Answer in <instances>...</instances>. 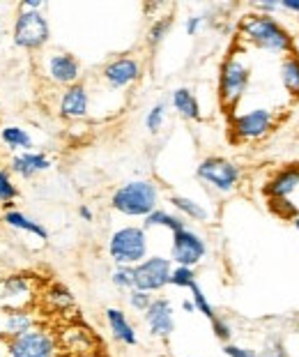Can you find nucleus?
Returning a JSON list of instances; mask_svg holds the SVG:
<instances>
[{
    "instance_id": "nucleus-1",
    "label": "nucleus",
    "mask_w": 299,
    "mask_h": 357,
    "mask_svg": "<svg viewBox=\"0 0 299 357\" xmlns=\"http://www.w3.org/2000/svg\"><path fill=\"white\" fill-rule=\"evenodd\" d=\"M240 35L251 47L267 53H279V56H290L295 53V37L290 30L267 14H247L240 21Z\"/></svg>"
},
{
    "instance_id": "nucleus-2",
    "label": "nucleus",
    "mask_w": 299,
    "mask_h": 357,
    "mask_svg": "<svg viewBox=\"0 0 299 357\" xmlns=\"http://www.w3.org/2000/svg\"><path fill=\"white\" fill-rule=\"evenodd\" d=\"M111 208L125 217L145 219L159 208V187L152 180H129L111 196Z\"/></svg>"
},
{
    "instance_id": "nucleus-3",
    "label": "nucleus",
    "mask_w": 299,
    "mask_h": 357,
    "mask_svg": "<svg viewBox=\"0 0 299 357\" xmlns=\"http://www.w3.org/2000/svg\"><path fill=\"white\" fill-rule=\"evenodd\" d=\"M5 355L7 357H60V341L51 330L33 328L17 337H5Z\"/></svg>"
},
{
    "instance_id": "nucleus-4",
    "label": "nucleus",
    "mask_w": 299,
    "mask_h": 357,
    "mask_svg": "<svg viewBox=\"0 0 299 357\" xmlns=\"http://www.w3.org/2000/svg\"><path fill=\"white\" fill-rule=\"evenodd\" d=\"M109 256L115 265L134 268L148 258V231L143 226H122L109 238Z\"/></svg>"
},
{
    "instance_id": "nucleus-5",
    "label": "nucleus",
    "mask_w": 299,
    "mask_h": 357,
    "mask_svg": "<svg viewBox=\"0 0 299 357\" xmlns=\"http://www.w3.org/2000/svg\"><path fill=\"white\" fill-rule=\"evenodd\" d=\"M251 83V67L242 58L230 56L219 70V102L226 111H233L242 102Z\"/></svg>"
},
{
    "instance_id": "nucleus-6",
    "label": "nucleus",
    "mask_w": 299,
    "mask_h": 357,
    "mask_svg": "<svg viewBox=\"0 0 299 357\" xmlns=\"http://www.w3.org/2000/svg\"><path fill=\"white\" fill-rule=\"evenodd\" d=\"M51 40V26L49 19L42 12H21L14 19L12 28V42L14 47L23 51H40Z\"/></svg>"
},
{
    "instance_id": "nucleus-7",
    "label": "nucleus",
    "mask_w": 299,
    "mask_h": 357,
    "mask_svg": "<svg viewBox=\"0 0 299 357\" xmlns=\"http://www.w3.org/2000/svg\"><path fill=\"white\" fill-rule=\"evenodd\" d=\"M196 178L205 182L207 187L219 194L235 192L242 180V169L235 162L226 157H205L201 164L196 166Z\"/></svg>"
},
{
    "instance_id": "nucleus-8",
    "label": "nucleus",
    "mask_w": 299,
    "mask_h": 357,
    "mask_svg": "<svg viewBox=\"0 0 299 357\" xmlns=\"http://www.w3.org/2000/svg\"><path fill=\"white\" fill-rule=\"evenodd\" d=\"M276 125V116L270 109H251L244 113H233L230 118V132L235 141H260L272 132Z\"/></svg>"
},
{
    "instance_id": "nucleus-9",
    "label": "nucleus",
    "mask_w": 299,
    "mask_h": 357,
    "mask_svg": "<svg viewBox=\"0 0 299 357\" xmlns=\"http://www.w3.org/2000/svg\"><path fill=\"white\" fill-rule=\"evenodd\" d=\"M173 263L166 256H148L145 261L134 265V288L143 293H159L171 281Z\"/></svg>"
},
{
    "instance_id": "nucleus-10",
    "label": "nucleus",
    "mask_w": 299,
    "mask_h": 357,
    "mask_svg": "<svg viewBox=\"0 0 299 357\" xmlns=\"http://www.w3.org/2000/svg\"><path fill=\"white\" fill-rule=\"evenodd\" d=\"M207 256V242L203 235L191 231L189 226L178 233H173L171 242V263L182 265V268H196Z\"/></svg>"
},
{
    "instance_id": "nucleus-11",
    "label": "nucleus",
    "mask_w": 299,
    "mask_h": 357,
    "mask_svg": "<svg viewBox=\"0 0 299 357\" xmlns=\"http://www.w3.org/2000/svg\"><path fill=\"white\" fill-rule=\"evenodd\" d=\"M44 74H46V79L51 83H56V86L69 88V86H74V83H79L81 79V63L72 53H63V51L49 53L44 60Z\"/></svg>"
},
{
    "instance_id": "nucleus-12",
    "label": "nucleus",
    "mask_w": 299,
    "mask_h": 357,
    "mask_svg": "<svg viewBox=\"0 0 299 357\" xmlns=\"http://www.w3.org/2000/svg\"><path fill=\"white\" fill-rule=\"evenodd\" d=\"M35 300L33 281L26 275H12L0 281V305L7 311L28 309Z\"/></svg>"
},
{
    "instance_id": "nucleus-13",
    "label": "nucleus",
    "mask_w": 299,
    "mask_h": 357,
    "mask_svg": "<svg viewBox=\"0 0 299 357\" xmlns=\"http://www.w3.org/2000/svg\"><path fill=\"white\" fill-rule=\"evenodd\" d=\"M141 74H143V65L138 63L136 58L120 56L104 65L102 79L106 81V86L113 90H125L129 86H134V83L141 79Z\"/></svg>"
},
{
    "instance_id": "nucleus-14",
    "label": "nucleus",
    "mask_w": 299,
    "mask_h": 357,
    "mask_svg": "<svg viewBox=\"0 0 299 357\" xmlns=\"http://www.w3.org/2000/svg\"><path fill=\"white\" fill-rule=\"evenodd\" d=\"M143 321L148 325L150 334L155 339L168 341L175 332V316H173V305L168 298H155L152 305L145 309Z\"/></svg>"
},
{
    "instance_id": "nucleus-15",
    "label": "nucleus",
    "mask_w": 299,
    "mask_h": 357,
    "mask_svg": "<svg viewBox=\"0 0 299 357\" xmlns=\"http://www.w3.org/2000/svg\"><path fill=\"white\" fill-rule=\"evenodd\" d=\"M58 113L65 120H83L90 113V93L83 83H74V86L63 88L58 100Z\"/></svg>"
},
{
    "instance_id": "nucleus-16",
    "label": "nucleus",
    "mask_w": 299,
    "mask_h": 357,
    "mask_svg": "<svg viewBox=\"0 0 299 357\" xmlns=\"http://www.w3.org/2000/svg\"><path fill=\"white\" fill-rule=\"evenodd\" d=\"M297 189H299V164H290L286 169L276 171L274 176L267 180L265 194L270 201H288Z\"/></svg>"
},
{
    "instance_id": "nucleus-17",
    "label": "nucleus",
    "mask_w": 299,
    "mask_h": 357,
    "mask_svg": "<svg viewBox=\"0 0 299 357\" xmlns=\"http://www.w3.org/2000/svg\"><path fill=\"white\" fill-rule=\"evenodd\" d=\"M51 169V159L44 153H37V150H28V153H17L10 159V173L12 176H19L23 180H33L40 173Z\"/></svg>"
},
{
    "instance_id": "nucleus-18",
    "label": "nucleus",
    "mask_w": 299,
    "mask_h": 357,
    "mask_svg": "<svg viewBox=\"0 0 299 357\" xmlns=\"http://www.w3.org/2000/svg\"><path fill=\"white\" fill-rule=\"evenodd\" d=\"M106 323H109V330L113 334L115 341L125 346H136L138 344V334L132 321L127 318V314L118 307H109L106 309Z\"/></svg>"
},
{
    "instance_id": "nucleus-19",
    "label": "nucleus",
    "mask_w": 299,
    "mask_h": 357,
    "mask_svg": "<svg viewBox=\"0 0 299 357\" xmlns=\"http://www.w3.org/2000/svg\"><path fill=\"white\" fill-rule=\"evenodd\" d=\"M3 222L14 231L30 233V235H35L37 240H49V231H46V226L37 222L35 217L21 212V210H5L3 212Z\"/></svg>"
},
{
    "instance_id": "nucleus-20",
    "label": "nucleus",
    "mask_w": 299,
    "mask_h": 357,
    "mask_svg": "<svg viewBox=\"0 0 299 357\" xmlns=\"http://www.w3.org/2000/svg\"><path fill=\"white\" fill-rule=\"evenodd\" d=\"M171 104H173V109L178 111V116L184 120H194V123H198V120L203 118L201 104H198L196 95L191 93L189 88H175L171 95Z\"/></svg>"
},
{
    "instance_id": "nucleus-21",
    "label": "nucleus",
    "mask_w": 299,
    "mask_h": 357,
    "mask_svg": "<svg viewBox=\"0 0 299 357\" xmlns=\"http://www.w3.org/2000/svg\"><path fill=\"white\" fill-rule=\"evenodd\" d=\"M92 334L86 328H67L63 334V344H60V351H67L72 357L79 355H90L92 353Z\"/></svg>"
},
{
    "instance_id": "nucleus-22",
    "label": "nucleus",
    "mask_w": 299,
    "mask_h": 357,
    "mask_svg": "<svg viewBox=\"0 0 299 357\" xmlns=\"http://www.w3.org/2000/svg\"><path fill=\"white\" fill-rule=\"evenodd\" d=\"M37 316L30 309H17V311H7L5 321H3V332L5 337H17L28 330L37 328Z\"/></svg>"
},
{
    "instance_id": "nucleus-23",
    "label": "nucleus",
    "mask_w": 299,
    "mask_h": 357,
    "mask_svg": "<svg viewBox=\"0 0 299 357\" xmlns=\"http://www.w3.org/2000/svg\"><path fill=\"white\" fill-rule=\"evenodd\" d=\"M0 143H3L7 150H12L14 155L33 150V136L19 125H5L0 129Z\"/></svg>"
},
{
    "instance_id": "nucleus-24",
    "label": "nucleus",
    "mask_w": 299,
    "mask_h": 357,
    "mask_svg": "<svg viewBox=\"0 0 299 357\" xmlns=\"http://www.w3.org/2000/svg\"><path fill=\"white\" fill-rule=\"evenodd\" d=\"M143 229L145 231L148 229H166L171 233H178L182 229H187V222H184L180 215H173V212L157 208L155 212H150V215L143 219Z\"/></svg>"
},
{
    "instance_id": "nucleus-25",
    "label": "nucleus",
    "mask_w": 299,
    "mask_h": 357,
    "mask_svg": "<svg viewBox=\"0 0 299 357\" xmlns=\"http://www.w3.org/2000/svg\"><path fill=\"white\" fill-rule=\"evenodd\" d=\"M279 74H281V83H283V88H286V93L290 97H299V56L297 53L283 56Z\"/></svg>"
},
{
    "instance_id": "nucleus-26",
    "label": "nucleus",
    "mask_w": 299,
    "mask_h": 357,
    "mask_svg": "<svg viewBox=\"0 0 299 357\" xmlns=\"http://www.w3.org/2000/svg\"><path fill=\"white\" fill-rule=\"evenodd\" d=\"M168 203H171L173 208L178 210V215L182 219H194V222H207V219H210V212H207L198 201L189 199V196L175 194V196L168 199Z\"/></svg>"
},
{
    "instance_id": "nucleus-27",
    "label": "nucleus",
    "mask_w": 299,
    "mask_h": 357,
    "mask_svg": "<svg viewBox=\"0 0 299 357\" xmlns=\"http://www.w3.org/2000/svg\"><path fill=\"white\" fill-rule=\"evenodd\" d=\"M46 302H49L51 309L56 311H67L74 307V295L67 286L63 284H51L49 291H46Z\"/></svg>"
},
{
    "instance_id": "nucleus-28",
    "label": "nucleus",
    "mask_w": 299,
    "mask_h": 357,
    "mask_svg": "<svg viewBox=\"0 0 299 357\" xmlns=\"http://www.w3.org/2000/svg\"><path fill=\"white\" fill-rule=\"evenodd\" d=\"M19 199V187L14 182V176L10 169H0V205L10 208V205Z\"/></svg>"
},
{
    "instance_id": "nucleus-29",
    "label": "nucleus",
    "mask_w": 299,
    "mask_h": 357,
    "mask_svg": "<svg viewBox=\"0 0 299 357\" xmlns=\"http://www.w3.org/2000/svg\"><path fill=\"white\" fill-rule=\"evenodd\" d=\"M171 28H173V17H161V19H157L155 24L150 26V30H148V44H150V47L157 49L159 44L168 37Z\"/></svg>"
},
{
    "instance_id": "nucleus-30",
    "label": "nucleus",
    "mask_w": 299,
    "mask_h": 357,
    "mask_svg": "<svg viewBox=\"0 0 299 357\" xmlns=\"http://www.w3.org/2000/svg\"><path fill=\"white\" fill-rule=\"evenodd\" d=\"M189 291H191V302H194V309L198 311V314H203L207 321H212V318L217 316V311H214L212 302L207 300V295L203 293V288L198 286V281L189 288Z\"/></svg>"
},
{
    "instance_id": "nucleus-31",
    "label": "nucleus",
    "mask_w": 299,
    "mask_h": 357,
    "mask_svg": "<svg viewBox=\"0 0 299 357\" xmlns=\"http://www.w3.org/2000/svg\"><path fill=\"white\" fill-rule=\"evenodd\" d=\"M196 284V270L194 268H182V265H173L171 270V281L168 286H175V288H189Z\"/></svg>"
},
{
    "instance_id": "nucleus-32",
    "label": "nucleus",
    "mask_w": 299,
    "mask_h": 357,
    "mask_svg": "<svg viewBox=\"0 0 299 357\" xmlns=\"http://www.w3.org/2000/svg\"><path fill=\"white\" fill-rule=\"evenodd\" d=\"M164 120H166V102H157L148 111V116H145V129H148L150 134H157L159 129L164 127Z\"/></svg>"
},
{
    "instance_id": "nucleus-33",
    "label": "nucleus",
    "mask_w": 299,
    "mask_h": 357,
    "mask_svg": "<svg viewBox=\"0 0 299 357\" xmlns=\"http://www.w3.org/2000/svg\"><path fill=\"white\" fill-rule=\"evenodd\" d=\"M111 281L115 288H120V291H132L134 288V268H129V265H115Z\"/></svg>"
},
{
    "instance_id": "nucleus-34",
    "label": "nucleus",
    "mask_w": 299,
    "mask_h": 357,
    "mask_svg": "<svg viewBox=\"0 0 299 357\" xmlns=\"http://www.w3.org/2000/svg\"><path fill=\"white\" fill-rule=\"evenodd\" d=\"M210 323H212L214 337H217L219 341H224V344H230V339H233V325H230L228 318H224V316H214Z\"/></svg>"
},
{
    "instance_id": "nucleus-35",
    "label": "nucleus",
    "mask_w": 299,
    "mask_h": 357,
    "mask_svg": "<svg viewBox=\"0 0 299 357\" xmlns=\"http://www.w3.org/2000/svg\"><path fill=\"white\" fill-rule=\"evenodd\" d=\"M127 300H129V307H132L134 311H141V314H145V309H148L152 305V295L150 293H143V291H136V288H132L127 295Z\"/></svg>"
},
{
    "instance_id": "nucleus-36",
    "label": "nucleus",
    "mask_w": 299,
    "mask_h": 357,
    "mask_svg": "<svg viewBox=\"0 0 299 357\" xmlns=\"http://www.w3.org/2000/svg\"><path fill=\"white\" fill-rule=\"evenodd\" d=\"M272 203V210L276 212L279 217H286V219H295L299 212L297 208L290 201H270Z\"/></svg>"
},
{
    "instance_id": "nucleus-37",
    "label": "nucleus",
    "mask_w": 299,
    "mask_h": 357,
    "mask_svg": "<svg viewBox=\"0 0 299 357\" xmlns=\"http://www.w3.org/2000/svg\"><path fill=\"white\" fill-rule=\"evenodd\" d=\"M224 355L226 357H258L256 351H251V348H244V346H237V344H224Z\"/></svg>"
},
{
    "instance_id": "nucleus-38",
    "label": "nucleus",
    "mask_w": 299,
    "mask_h": 357,
    "mask_svg": "<svg viewBox=\"0 0 299 357\" xmlns=\"http://www.w3.org/2000/svg\"><path fill=\"white\" fill-rule=\"evenodd\" d=\"M203 21H205V19L201 17V14H194V17H189L187 21H184V33H187L189 37L198 35V30H201Z\"/></svg>"
},
{
    "instance_id": "nucleus-39",
    "label": "nucleus",
    "mask_w": 299,
    "mask_h": 357,
    "mask_svg": "<svg viewBox=\"0 0 299 357\" xmlns=\"http://www.w3.org/2000/svg\"><path fill=\"white\" fill-rule=\"evenodd\" d=\"M256 14H267V17H274V12L279 10V0H267V3H256Z\"/></svg>"
},
{
    "instance_id": "nucleus-40",
    "label": "nucleus",
    "mask_w": 299,
    "mask_h": 357,
    "mask_svg": "<svg viewBox=\"0 0 299 357\" xmlns=\"http://www.w3.org/2000/svg\"><path fill=\"white\" fill-rule=\"evenodd\" d=\"M44 3L42 0H23V3L19 5L21 12H42Z\"/></svg>"
},
{
    "instance_id": "nucleus-41",
    "label": "nucleus",
    "mask_w": 299,
    "mask_h": 357,
    "mask_svg": "<svg viewBox=\"0 0 299 357\" xmlns=\"http://www.w3.org/2000/svg\"><path fill=\"white\" fill-rule=\"evenodd\" d=\"M279 10L299 14V0H279Z\"/></svg>"
},
{
    "instance_id": "nucleus-42",
    "label": "nucleus",
    "mask_w": 299,
    "mask_h": 357,
    "mask_svg": "<svg viewBox=\"0 0 299 357\" xmlns=\"http://www.w3.org/2000/svg\"><path fill=\"white\" fill-rule=\"evenodd\" d=\"M263 357H288V355L281 346H270V348H265Z\"/></svg>"
},
{
    "instance_id": "nucleus-43",
    "label": "nucleus",
    "mask_w": 299,
    "mask_h": 357,
    "mask_svg": "<svg viewBox=\"0 0 299 357\" xmlns=\"http://www.w3.org/2000/svg\"><path fill=\"white\" fill-rule=\"evenodd\" d=\"M79 217L83 219V222H92V219H95V215H92V210L88 208V205H81V208H79Z\"/></svg>"
},
{
    "instance_id": "nucleus-44",
    "label": "nucleus",
    "mask_w": 299,
    "mask_h": 357,
    "mask_svg": "<svg viewBox=\"0 0 299 357\" xmlns=\"http://www.w3.org/2000/svg\"><path fill=\"white\" fill-rule=\"evenodd\" d=\"M182 309L187 311V314H196V309H194V302H191V298L182 302Z\"/></svg>"
},
{
    "instance_id": "nucleus-45",
    "label": "nucleus",
    "mask_w": 299,
    "mask_h": 357,
    "mask_svg": "<svg viewBox=\"0 0 299 357\" xmlns=\"http://www.w3.org/2000/svg\"><path fill=\"white\" fill-rule=\"evenodd\" d=\"M293 224H295V229H297V233H299V215H297V217L293 219Z\"/></svg>"
},
{
    "instance_id": "nucleus-46",
    "label": "nucleus",
    "mask_w": 299,
    "mask_h": 357,
    "mask_svg": "<svg viewBox=\"0 0 299 357\" xmlns=\"http://www.w3.org/2000/svg\"><path fill=\"white\" fill-rule=\"evenodd\" d=\"M79 357H104V355H97V353H90V355H79Z\"/></svg>"
},
{
    "instance_id": "nucleus-47",
    "label": "nucleus",
    "mask_w": 299,
    "mask_h": 357,
    "mask_svg": "<svg viewBox=\"0 0 299 357\" xmlns=\"http://www.w3.org/2000/svg\"><path fill=\"white\" fill-rule=\"evenodd\" d=\"M0 37H3V26H0Z\"/></svg>"
},
{
    "instance_id": "nucleus-48",
    "label": "nucleus",
    "mask_w": 299,
    "mask_h": 357,
    "mask_svg": "<svg viewBox=\"0 0 299 357\" xmlns=\"http://www.w3.org/2000/svg\"><path fill=\"white\" fill-rule=\"evenodd\" d=\"M0 116H3V111H0Z\"/></svg>"
},
{
    "instance_id": "nucleus-49",
    "label": "nucleus",
    "mask_w": 299,
    "mask_h": 357,
    "mask_svg": "<svg viewBox=\"0 0 299 357\" xmlns=\"http://www.w3.org/2000/svg\"><path fill=\"white\" fill-rule=\"evenodd\" d=\"M187 357H191V355H187Z\"/></svg>"
}]
</instances>
